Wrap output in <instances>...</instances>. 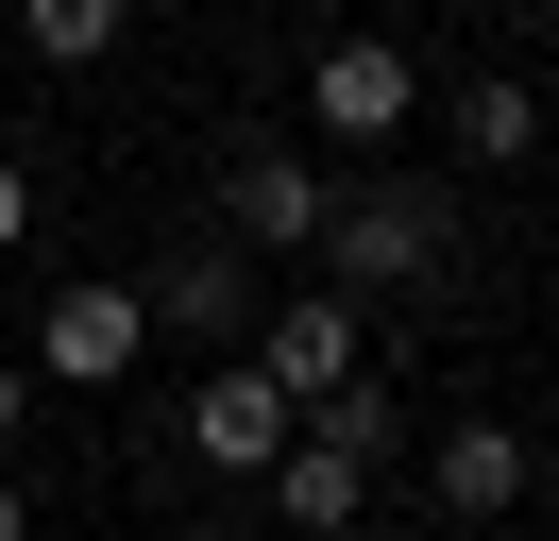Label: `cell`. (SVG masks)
Here are the masks:
<instances>
[{"label":"cell","instance_id":"obj_1","mask_svg":"<svg viewBox=\"0 0 559 541\" xmlns=\"http://www.w3.org/2000/svg\"><path fill=\"white\" fill-rule=\"evenodd\" d=\"M457 270V203L441 187H407V169H373V187H340V220H322V254H306V288H441Z\"/></svg>","mask_w":559,"mask_h":541},{"label":"cell","instance_id":"obj_2","mask_svg":"<svg viewBox=\"0 0 559 541\" xmlns=\"http://www.w3.org/2000/svg\"><path fill=\"white\" fill-rule=\"evenodd\" d=\"M322 220H340V187H322L306 135H238V153H221V254L238 270H306Z\"/></svg>","mask_w":559,"mask_h":541},{"label":"cell","instance_id":"obj_3","mask_svg":"<svg viewBox=\"0 0 559 541\" xmlns=\"http://www.w3.org/2000/svg\"><path fill=\"white\" fill-rule=\"evenodd\" d=\"M153 356V304H136V270H69V288L35 304V389H119V372Z\"/></svg>","mask_w":559,"mask_h":541},{"label":"cell","instance_id":"obj_4","mask_svg":"<svg viewBox=\"0 0 559 541\" xmlns=\"http://www.w3.org/2000/svg\"><path fill=\"white\" fill-rule=\"evenodd\" d=\"M424 491H441V541L457 525H509V507L543 491V440H525L509 406H457V423L424 440Z\"/></svg>","mask_w":559,"mask_h":541},{"label":"cell","instance_id":"obj_5","mask_svg":"<svg viewBox=\"0 0 559 541\" xmlns=\"http://www.w3.org/2000/svg\"><path fill=\"white\" fill-rule=\"evenodd\" d=\"M424 119V68L390 51V34H322L306 51V135H356V153H373V135H407Z\"/></svg>","mask_w":559,"mask_h":541},{"label":"cell","instance_id":"obj_6","mask_svg":"<svg viewBox=\"0 0 559 541\" xmlns=\"http://www.w3.org/2000/svg\"><path fill=\"white\" fill-rule=\"evenodd\" d=\"M170 440H187V457H204V473H272V457H288V440H306V423H288V389H272V372H254V356H221L204 389L170 406Z\"/></svg>","mask_w":559,"mask_h":541},{"label":"cell","instance_id":"obj_7","mask_svg":"<svg viewBox=\"0 0 559 541\" xmlns=\"http://www.w3.org/2000/svg\"><path fill=\"white\" fill-rule=\"evenodd\" d=\"M254 372L288 389V423H306V406H340L356 372H373V356H356V304H340V288H288L272 322H254Z\"/></svg>","mask_w":559,"mask_h":541},{"label":"cell","instance_id":"obj_8","mask_svg":"<svg viewBox=\"0 0 559 541\" xmlns=\"http://www.w3.org/2000/svg\"><path fill=\"white\" fill-rule=\"evenodd\" d=\"M136 304H153V338H204V356H238V304H254V270L221 254V237H187V254H153V270H136Z\"/></svg>","mask_w":559,"mask_h":541},{"label":"cell","instance_id":"obj_9","mask_svg":"<svg viewBox=\"0 0 559 541\" xmlns=\"http://www.w3.org/2000/svg\"><path fill=\"white\" fill-rule=\"evenodd\" d=\"M254 491H272V541H356V525H373V473H356V457H322V440H288Z\"/></svg>","mask_w":559,"mask_h":541},{"label":"cell","instance_id":"obj_10","mask_svg":"<svg viewBox=\"0 0 559 541\" xmlns=\"http://www.w3.org/2000/svg\"><path fill=\"white\" fill-rule=\"evenodd\" d=\"M543 119H559V101L525 85V68H475V85L441 101V135H457V153H475V169H525V153H543Z\"/></svg>","mask_w":559,"mask_h":541},{"label":"cell","instance_id":"obj_11","mask_svg":"<svg viewBox=\"0 0 559 541\" xmlns=\"http://www.w3.org/2000/svg\"><path fill=\"white\" fill-rule=\"evenodd\" d=\"M306 440H322V457H356V473H390V457H407V406H390V372H356L340 406H306Z\"/></svg>","mask_w":559,"mask_h":541},{"label":"cell","instance_id":"obj_12","mask_svg":"<svg viewBox=\"0 0 559 541\" xmlns=\"http://www.w3.org/2000/svg\"><path fill=\"white\" fill-rule=\"evenodd\" d=\"M119 17H136V0H17V51H35V68H103Z\"/></svg>","mask_w":559,"mask_h":541},{"label":"cell","instance_id":"obj_13","mask_svg":"<svg viewBox=\"0 0 559 541\" xmlns=\"http://www.w3.org/2000/svg\"><path fill=\"white\" fill-rule=\"evenodd\" d=\"M17 237H35V169L0 153V254H17Z\"/></svg>","mask_w":559,"mask_h":541},{"label":"cell","instance_id":"obj_14","mask_svg":"<svg viewBox=\"0 0 559 541\" xmlns=\"http://www.w3.org/2000/svg\"><path fill=\"white\" fill-rule=\"evenodd\" d=\"M35 406H51V389H35V356H0V440L35 423Z\"/></svg>","mask_w":559,"mask_h":541},{"label":"cell","instance_id":"obj_15","mask_svg":"<svg viewBox=\"0 0 559 541\" xmlns=\"http://www.w3.org/2000/svg\"><path fill=\"white\" fill-rule=\"evenodd\" d=\"M0 541H35V491H17V473H0Z\"/></svg>","mask_w":559,"mask_h":541},{"label":"cell","instance_id":"obj_16","mask_svg":"<svg viewBox=\"0 0 559 541\" xmlns=\"http://www.w3.org/2000/svg\"><path fill=\"white\" fill-rule=\"evenodd\" d=\"M356 541H441V525H356Z\"/></svg>","mask_w":559,"mask_h":541},{"label":"cell","instance_id":"obj_17","mask_svg":"<svg viewBox=\"0 0 559 541\" xmlns=\"http://www.w3.org/2000/svg\"><path fill=\"white\" fill-rule=\"evenodd\" d=\"M187 541H272V525H187Z\"/></svg>","mask_w":559,"mask_h":541}]
</instances>
